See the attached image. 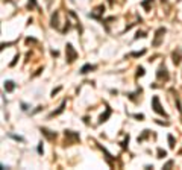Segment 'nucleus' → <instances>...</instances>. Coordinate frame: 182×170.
<instances>
[{
    "label": "nucleus",
    "instance_id": "obj_1",
    "mask_svg": "<svg viewBox=\"0 0 182 170\" xmlns=\"http://www.w3.org/2000/svg\"><path fill=\"white\" fill-rule=\"evenodd\" d=\"M65 53H67V62L68 64H71L78 59V52L74 50V47L68 42V44L65 46Z\"/></svg>",
    "mask_w": 182,
    "mask_h": 170
},
{
    "label": "nucleus",
    "instance_id": "obj_2",
    "mask_svg": "<svg viewBox=\"0 0 182 170\" xmlns=\"http://www.w3.org/2000/svg\"><path fill=\"white\" fill-rule=\"evenodd\" d=\"M152 108H153L155 113H158V114H161L164 117H167V113H165V111L162 109V106L159 105V97H158V96H155V97L152 99Z\"/></svg>",
    "mask_w": 182,
    "mask_h": 170
},
{
    "label": "nucleus",
    "instance_id": "obj_3",
    "mask_svg": "<svg viewBox=\"0 0 182 170\" xmlns=\"http://www.w3.org/2000/svg\"><path fill=\"white\" fill-rule=\"evenodd\" d=\"M164 34H165V29L164 28H159L158 30H156V34H155V40H153V42H152V46H159L162 42V36H164Z\"/></svg>",
    "mask_w": 182,
    "mask_h": 170
},
{
    "label": "nucleus",
    "instance_id": "obj_4",
    "mask_svg": "<svg viewBox=\"0 0 182 170\" xmlns=\"http://www.w3.org/2000/svg\"><path fill=\"white\" fill-rule=\"evenodd\" d=\"M181 59H182V49L178 47V49L173 52V62H175V65H179Z\"/></svg>",
    "mask_w": 182,
    "mask_h": 170
},
{
    "label": "nucleus",
    "instance_id": "obj_5",
    "mask_svg": "<svg viewBox=\"0 0 182 170\" xmlns=\"http://www.w3.org/2000/svg\"><path fill=\"white\" fill-rule=\"evenodd\" d=\"M156 76H158V79H164V81H167V79H169V73H167V68H165V65L159 67Z\"/></svg>",
    "mask_w": 182,
    "mask_h": 170
},
{
    "label": "nucleus",
    "instance_id": "obj_6",
    "mask_svg": "<svg viewBox=\"0 0 182 170\" xmlns=\"http://www.w3.org/2000/svg\"><path fill=\"white\" fill-rule=\"evenodd\" d=\"M103 11H105V6H103V5H100V6L96 8V12H91L90 14V17L91 18H100V14L103 12Z\"/></svg>",
    "mask_w": 182,
    "mask_h": 170
},
{
    "label": "nucleus",
    "instance_id": "obj_7",
    "mask_svg": "<svg viewBox=\"0 0 182 170\" xmlns=\"http://www.w3.org/2000/svg\"><path fill=\"white\" fill-rule=\"evenodd\" d=\"M64 134H65L67 138H70V140H73V141H79V140H81L79 134H76V132H73V131H65Z\"/></svg>",
    "mask_w": 182,
    "mask_h": 170
},
{
    "label": "nucleus",
    "instance_id": "obj_8",
    "mask_svg": "<svg viewBox=\"0 0 182 170\" xmlns=\"http://www.w3.org/2000/svg\"><path fill=\"white\" fill-rule=\"evenodd\" d=\"M41 132L44 134L49 140H53V138H56V132H50L49 129H46V128H41Z\"/></svg>",
    "mask_w": 182,
    "mask_h": 170
},
{
    "label": "nucleus",
    "instance_id": "obj_9",
    "mask_svg": "<svg viewBox=\"0 0 182 170\" xmlns=\"http://www.w3.org/2000/svg\"><path fill=\"white\" fill-rule=\"evenodd\" d=\"M94 68H96V65H91V64H85V65L81 68V73H82V74H87L88 72L94 70Z\"/></svg>",
    "mask_w": 182,
    "mask_h": 170
},
{
    "label": "nucleus",
    "instance_id": "obj_10",
    "mask_svg": "<svg viewBox=\"0 0 182 170\" xmlns=\"http://www.w3.org/2000/svg\"><path fill=\"white\" fill-rule=\"evenodd\" d=\"M64 108H65V100H62V103H61V106L58 108L56 111H53V113L50 114V117H55V115H59L62 111H64Z\"/></svg>",
    "mask_w": 182,
    "mask_h": 170
},
{
    "label": "nucleus",
    "instance_id": "obj_11",
    "mask_svg": "<svg viewBox=\"0 0 182 170\" xmlns=\"http://www.w3.org/2000/svg\"><path fill=\"white\" fill-rule=\"evenodd\" d=\"M111 113H112V111H111V108H106V113L100 115V119H99V123H103V121H106V119H108V117L111 115Z\"/></svg>",
    "mask_w": 182,
    "mask_h": 170
},
{
    "label": "nucleus",
    "instance_id": "obj_12",
    "mask_svg": "<svg viewBox=\"0 0 182 170\" xmlns=\"http://www.w3.org/2000/svg\"><path fill=\"white\" fill-rule=\"evenodd\" d=\"M14 88H15V84L12 81H5V90H6L8 93H11Z\"/></svg>",
    "mask_w": 182,
    "mask_h": 170
},
{
    "label": "nucleus",
    "instance_id": "obj_13",
    "mask_svg": "<svg viewBox=\"0 0 182 170\" xmlns=\"http://www.w3.org/2000/svg\"><path fill=\"white\" fill-rule=\"evenodd\" d=\"M56 21H58V12H55V14H53V17H52V28L58 29V23H56Z\"/></svg>",
    "mask_w": 182,
    "mask_h": 170
},
{
    "label": "nucleus",
    "instance_id": "obj_14",
    "mask_svg": "<svg viewBox=\"0 0 182 170\" xmlns=\"http://www.w3.org/2000/svg\"><path fill=\"white\" fill-rule=\"evenodd\" d=\"M150 3H153V0H144V2L141 3V6H143V8H146V9L149 11V6H150Z\"/></svg>",
    "mask_w": 182,
    "mask_h": 170
},
{
    "label": "nucleus",
    "instance_id": "obj_15",
    "mask_svg": "<svg viewBox=\"0 0 182 170\" xmlns=\"http://www.w3.org/2000/svg\"><path fill=\"white\" fill-rule=\"evenodd\" d=\"M164 157H167V152L162 150V149H158V158H164Z\"/></svg>",
    "mask_w": 182,
    "mask_h": 170
},
{
    "label": "nucleus",
    "instance_id": "obj_16",
    "mask_svg": "<svg viewBox=\"0 0 182 170\" xmlns=\"http://www.w3.org/2000/svg\"><path fill=\"white\" fill-rule=\"evenodd\" d=\"M169 144H170V147H175V138H173V135H169Z\"/></svg>",
    "mask_w": 182,
    "mask_h": 170
},
{
    "label": "nucleus",
    "instance_id": "obj_17",
    "mask_svg": "<svg viewBox=\"0 0 182 170\" xmlns=\"http://www.w3.org/2000/svg\"><path fill=\"white\" fill-rule=\"evenodd\" d=\"M127 143H129V135H126L125 141L121 143V147H123V149H126V147H127Z\"/></svg>",
    "mask_w": 182,
    "mask_h": 170
},
{
    "label": "nucleus",
    "instance_id": "obj_18",
    "mask_svg": "<svg viewBox=\"0 0 182 170\" xmlns=\"http://www.w3.org/2000/svg\"><path fill=\"white\" fill-rule=\"evenodd\" d=\"M146 53V50H141V52H133V53H131V56H141V55H144Z\"/></svg>",
    "mask_w": 182,
    "mask_h": 170
},
{
    "label": "nucleus",
    "instance_id": "obj_19",
    "mask_svg": "<svg viewBox=\"0 0 182 170\" xmlns=\"http://www.w3.org/2000/svg\"><path fill=\"white\" fill-rule=\"evenodd\" d=\"M147 135H149V131H144V134H143L141 137H138V143H140V141H143V140H144V138H146Z\"/></svg>",
    "mask_w": 182,
    "mask_h": 170
},
{
    "label": "nucleus",
    "instance_id": "obj_20",
    "mask_svg": "<svg viewBox=\"0 0 182 170\" xmlns=\"http://www.w3.org/2000/svg\"><path fill=\"white\" fill-rule=\"evenodd\" d=\"M11 138H14V140H17V141H24V138H23V137H18V135H12V134H11Z\"/></svg>",
    "mask_w": 182,
    "mask_h": 170
},
{
    "label": "nucleus",
    "instance_id": "obj_21",
    "mask_svg": "<svg viewBox=\"0 0 182 170\" xmlns=\"http://www.w3.org/2000/svg\"><path fill=\"white\" fill-rule=\"evenodd\" d=\"M137 76H144V68H143V67H138V73H137Z\"/></svg>",
    "mask_w": 182,
    "mask_h": 170
},
{
    "label": "nucleus",
    "instance_id": "obj_22",
    "mask_svg": "<svg viewBox=\"0 0 182 170\" xmlns=\"http://www.w3.org/2000/svg\"><path fill=\"white\" fill-rule=\"evenodd\" d=\"M140 36L143 38V36H146V34H144V32H138V34L135 35V40H137V38H140Z\"/></svg>",
    "mask_w": 182,
    "mask_h": 170
},
{
    "label": "nucleus",
    "instance_id": "obj_23",
    "mask_svg": "<svg viewBox=\"0 0 182 170\" xmlns=\"http://www.w3.org/2000/svg\"><path fill=\"white\" fill-rule=\"evenodd\" d=\"M59 91H61V87H58L56 90H53V91H52V96L55 97V94H56V93H59Z\"/></svg>",
    "mask_w": 182,
    "mask_h": 170
},
{
    "label": "nucleus",
    "instance_id": "obj_24",
    "mask_svg": "<svg viewBox=\"0 0 182 170\" xmlns=\"http://www.w3.org/2000/svg\"><path fill=\"white\" fill-rule=\"evenodd\" d=\"M17 59H18V55H15V56H14V61L11 62V67H14V65H15V62H17Z\"/></svg>",
    "mask_w": 182,
    "mask_h": 170
},
{
    "label": "nucleus",
    "instance_id": "obj_25",
    "mask_svg": "<svg viewBox=\"0 0 182 170\" xmlns=\"http://www.w3.org/2000/svg\"><path fill=\"white\" fill-rule=\"evenodd\" d=\"M172 166H173V161H169V163H167V164H165V166H164V169H170Z\"/></svg>",
    "mask_w": 182,
    "mask_h": 170
},
{
    "label": "nucleus",
    "instance_id": "obj_26",
    "mask_svg": "<svg viewBox=\"0 0 182 170\" xmlns=\"http://www.w3.org/2000/svg\"><path fill=\"white\" fill-rule=\"evenodd\" d=\"M133 117H135V119H138V120H143V119H144V115H143V114H135Z\"/></svg>",
    "mask_w": 182,
    "mask_h": 170
},
{
    "label": "nucleus",
    "instance_id": "obj_27",
    "mask_svg": "<svg viewBox=\"0 0 182 170\" xmlns=\"http://www.w3.org/2000/svg\"><path fill=\"white\" fill-rule=\"evenodd\" d=\"M21 109H23V111H28V105H26V103H21Z\"/></svg>",
    "mask_w": 182,
    "mask_h": 170
},
{
    "label": "nucleus",
    "instance_id": "obj_28",
    "mask_svg": "<svg viewBox=\"0 0 182 170\" xmlns=\"http://www.w3.org/2000/svg\"><path fill=\"white\" fill-rule=\"evenodd\" d=\"M38 152L42 153V143H40V146H38Z\"/></svg>",
    "mask_w": 182,
    "mask_h": 170
},
{
    "label": "nucleus",
    "instance_id": "obj_29",
    "mask_svg": "<svg viewBox=\"0 0 182 170\" xmlns=\"http://www.w3.org/2000/svg\"><path fill=\"white\" fill-rule=\"evenodd\" d=\"M29 2L32 3V6H36V2H35V0H29Z\"/></svg>",
    "mask_w": 182,
    "mask_h": 170
}]
</instances>
